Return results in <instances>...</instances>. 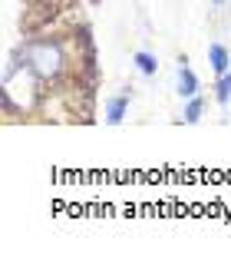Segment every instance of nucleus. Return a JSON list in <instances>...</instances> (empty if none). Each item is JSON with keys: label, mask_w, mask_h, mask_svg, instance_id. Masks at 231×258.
I'll return each mask as SVG.
<instances>
[{"label": "nucleus", "mask_w": 231, "mask_h": 258, "mask_svg": "<svg viewBox=\"0 0 231 258\" xmlns=\"http://www.w3.org/2000/svg\"><path fill=\"white\" fill-rule=\"evenodd\" d=\"M14 60H20L43 86L60 83L73 70V43L60 37H27L14 50Z\"/></svg>", "instance_id": "1"}, {"label": "nucleus", "mask_w": 231, "mask_h": 258, "mask_svg": "<svg viewBox=\"0 0 231 258\" xmlns=\"http://www.w3.org/2000/svg\"><path fill=\"white\" fill-rule=\"evenodd\" d=\"M129 113V93H119V96H109L106 99V122L109 126H119Z\"/></svg>", "instance_id": "2"}, {"label": "nucleus", "mask_w": 231, "mask_h": 258, "mask_svg": "<svg viewBox=\"0 0 231 258\" xmlns=\"http://www.w3.org/2000/svg\"><path fill=\"white\" fill-rule=\"evenodd\" d=\"M179 96H185V99L198 96V76L188 67V60H179Z\"/></svg>", "instance_id": "3"}, {"label": "nucleus", "mask_w": 231, "mask_h": 258, "mask_svg": "<svg viewBox=\"0 0 231 258\" xmlns=\"http://www.w3.org/2000/svg\"><path fill=\"white\" fill-rule=\"evenodd\" d=\"M208 63H211V70H215L218 76H221V73H228V63H231L228 50H224L221 43H211V46H208Z\"/></svg>", "instance_id": "4"}, {"label": "nucleus", "mask_w": 231, "mask_h": 258, "mask_svg": "<svg viewBox=\"0 0 231 258\" xmlns=\"http://www.w3.org/2000/svg\"><path fill=\"white\" fill-rule=\"evenodd\" d=\"M132 60H135V70H139L142 76H156V73H159V60L149 53V50H139Z\"/></svg>", "instance_id": "5"}, {"label": "nucleus", "mask_w": 231, "mask_h": 258, "mask_svg": "<svg viewBox=\"0 0 231 258\" xmlns=\"http://www.w3.org/2000/svg\"><path fill=\"white\" fill-rule=\"evenodd\" d=\"M215 99H218V106H228V103H231V70L218 76V83H215Z\"/></svg>", "instance_id": "6"}, {"label": "nucleus", "mask_w": 231, "mask_h": 258, "mask_svg": "<svg viewBox=\"0 0 231 258\" xmlns=\"http://www.w3.org/2000/svg\"><path fill=\"white\" fill-rule=\"evenodd\" d=\"M201 113H205V99L192 96V99H188V106H185V113H182V119H185L188 126H195V122L201 119Z\"/></svg>", "instance_id": "7"}, {"label": "nucleus", "mask_w": 231, "mask_h": 258, "mask_svg": "<svg viewBox=\"0 0 231 258\" xmlns=\"http://www.w3.org/2000/svg\"><path fill=\"white\" fill-rule=\"evenodd\" d=\"M211 4H215V7H224V4H228V0H211Z\"/></svg>", "instance_id": "8"}]
</instances>
